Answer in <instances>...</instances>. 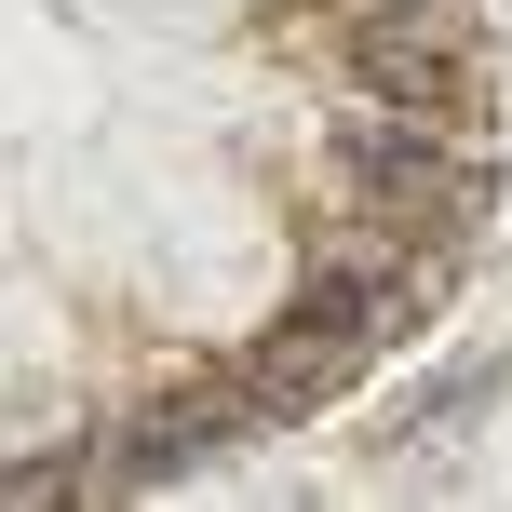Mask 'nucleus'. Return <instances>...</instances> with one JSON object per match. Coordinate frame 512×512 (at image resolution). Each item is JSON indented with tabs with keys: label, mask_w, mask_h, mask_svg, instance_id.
Instances as JSON below:
<instances>
[{
	"label": "nucleus",
	"mask_w": 512,
	"mask_h": 512,
	"mask_svg": "<svg viewBox=\"0 0 512 512\" xmlns=\"http://www.w3.org/2000/svg\"><path fill=\"white\" fill-rule=\"evenodd\" d=\"M337 162L364 176V216H378V230H405L432 256H459L486 230V162L459 149V122H418V108L364 95L351 122H337Z\"/></svg>",
	"instance_id": "nucleus-1"
},
{
	"label": "nucleus",
	"mask_w": 512,
	"mask_h": 512,
	"mask_svg": "<svg viewBox=\"0 0 512 512\" xmlns=\"http://www.w3.org/2000/svg\"><path fill=\"white\" fill-rule=\"evenodd\" d=\"M351 68H364V95L418 108V122H472V95H486L459 0H364L351 14Z\"/></svg>",
	"instance_id": "nucleus-2"
},
{
	"label": "nucleus",
	"mask_w": 512,
	"mask_h": 512,
	"mask_svg": "<svg viewBox=\"0 0 512 512\" xmlns=\"http://www.w3.org/2000/svg\"><path fill=\"white\" fill-rule=\"evenodd\" d=\"M256 432H283L270 405H256V378L230 364V378H203V391H176V405H149L122 445H108V486H176V472H203V459H230V445Z\"/></svg>",
	"instance_id": "nucleus-3"
},
{
	"label": "nucleus",
	"mask_w": 512,
	"mask_h": 512,
	"mask_svg": "<svg viewBox=\"0 0 512 512\" xmlns=\"http://www.w3.org/2000/svg\"><path fill=\"white\" fill-rule=\"evenodd\" d=\"M486 391H499V364H445V378H418V391H405V418H391V432H405V445H432V432H459Z\"/></svg>",
	"instance_id": "nucleus-4"
}]
</instances>
